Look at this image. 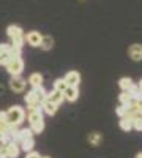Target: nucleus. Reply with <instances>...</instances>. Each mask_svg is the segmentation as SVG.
Listing matches in <instances>:
<instances>
[{"label":"nucleus","mask_w":142,"mask_h":158,"mask_svg":"<svg viewBox=\"0 0 142 158\" xmlns=\"http://www.w3.org/2000/svg\"><path fill=\"white\" fill-rule=\"evenodd\" d=\"M99 141H101V135L98 133V131H93V133H90V136H88V142L92 144L93 147H96V146H98Z\"/></svg>","instance_id":"5701e85b"},{"label":"nucleus","mask_w":142,"mask_h":158,"mask_svg":"<svg viewBox=\"0 0 142 158\" xmlns=\"http://www.w3.org/2000/svg\"><path fill=\"white\" fill-rule=\"evenodd\" d=\"M134 82H133V79L131 77H122L120 81H119V87L123 90V92H128L131 89V85H133Z\"/></svg>","instance_id":"a211bd4d"},{"label":"nucleus","mask_w":142,"mask_h":158,"mask_svg":"<svg viewBox=\"0 0 142 158\" xmlns=\"http://www.w3.org/2000/svg\"><path fill=\"white\" fill-rule=\"evenodd\" d=\"M25 158H41V156H40V153H38V152L32 150V152L27 153V156H25Z\"/></svg>","instance_id":"c85d7f7f"},{"label":"nucleus","mask_w":142,"mask_h":158,"mask_svg":"<svg viewBox=\"0 0 142 158\" xmlns=\"http://www.w3.org/2000/svg\"><path fill=\"white\" fill-rule=\"evenodd\" d=\"M0 147H2V144H0Z\"/></svg>","instance_id":"72a5a7b5"},{"label":"nucleus","mask_w":142,"mask_h":158,"mask_svg":"<svg viewBox=\"0 0 142 158\" xmlns=\"http://www.w3.org/2000/svg\"><path fill=\"white\" fill-rule=\"evenodd\" d=\"M13 56H16V54L11 49V44H5V43L0 44V65H6Z\"/></svg>","instance_id":"7ed1b4c3"},{"label":"nucleus","mask_w":142,"mask_h":158,"mask_svg":"<svg viewBox=\"0 0 142 158\" xmlns=\"http://www.w3.org/2000/svg\"><path fill=\"white\" fill-rule=\"evenodd\" d=\"M33 147H35V141H33V138H32V139H25V141L21 142V149H22L24 152H27V153L32 152Z\"/></svg>","instance_id":"412c9836"},{"label":"nucleus","mask_w":142,"mask_h":158,"mask_svg":"<svg viewBox=\"0 0 142 158\" xmlns=\"http://www.w3.org/2000/svg\"><path fill=\"white\" fill-rule=\"evenodd\" d=\"M25 79L21 77V76H11L10 79V89L14 92V94H21V92H24L25 89Z\"/></svg>","instance_id":"20e7f679"},{"label":"nucleus","mask_w":142,"mask_h":158,"mask_svg":"<svg viewBox=\"0 0 142 158\" xmlns=\"http://www.w3.org/2000/svg\"><path fill=\"white\" fill-rule=\"evenodd\" d=\"M24 100H25V103H27V106H33V104H40V103H38V97H36V94H35V89L29 90L27 94H25Z\"/></svg>","instance_id":"4468645a"},{"label":"nucleus","mask_w":142,"mask_h":158,"mask_svg":"<svg viewBox=\"0 0 142 158\" xmlns=\"http://www.w3.org/2000/svg\"><path fill=\"white\" fill-rule=\"evenodd\" d=\"M8 122V115L6 111H0V125H5Z\"/></svg>","instance_id":"cd10ccee"},{"label":"nucleus","mask_w":142,"mask_h":158,"mask_svg":"<svg viewBox=\"0 0 142 158\" xmlns=\"http://www.w3.org/2000/svg\"><path fill=\"white\" fill-rule=\"evenodd\" d=\"M35 94H36V97H38V103H40V104L47 98V92L44 90L43 85H41V87H38V89H35Z\"/></svg>","instance_id":"4be33fe9"},{"label":"nucleus","mask_w":142,"mask_h":158,"mask_svg":"<svg viewBox=\"0 0 142 158\" xmlns=\"http://www.w3.org/2000/svg\"><path fill=\"white\" fill-rule=\"evenodd\" d=\"M137 87H139V89H140V90H142V79H140V82H139V84H137Z\"/></svg>","instance_id":"7c9ffc66"},{"label":"nucleus","mask_w":142,"mask_h":158,"mask_svg":"<svg viewBox=\"0 0 142 158\" xmlns=\"http://www.w3.org/2000/svg\"><path fill=\"white\" fill-rule=\"evenodd\" d=\"M119 101H120V104H131L133 103L131 95L128 94V92H122V94L119 95Z\"/></svg>","instance_id":"393cba45"},{"label":"nucleus","mask_w":142,"mask_h":158,"mask_svg":"<svg viewBox=\"0 0 142 158\" xmlns=\"http://www.w3.org/2000/svg\"><path fill=\"white\" fill-rule=\"evenodd\" d=\"M41 158H51V156H41Z\"/></svg>","instance_id":"473e14b6"},{"label":"nucleus","mask_w":142,"mask_h":158,"mask_svg":"<svg viewBox=\"0 0 142 158\" xmlns=\"http://www.w3.org/2000/svg\"><path fill=\"white\" fill-rule=\"evenodd\" d=\"M29 84L33 87V89H38L43 85V76L40 73H32L30 77H29Z\"/></svg>","instance_id":"ddd939ff"},{"label":"nucleus","mask_w":142,"mask_h":158,"mask_svg":"<svg viewBox=\"0 0 142 158\" xmlns=\"http://www.w3.org/2000/svg\"><path fill=\"white\" fill-rule=\"evenodd\" d=\"M52 46H54V40H52V36L43 35L41 43H40V48H41L43 51H49V49H52Z\"/></svg>","instance_id":"2eb2a0df"},{"label":"nucleus","mask_w":142,"mask_h":158,"mask_svg":"<svg viewBox=\"0 0 142 158\" xmlns=\"http://www.w3.org/2000/svg\"><path fill=\"white\" fill-rule=\"evenodd\" d=\"M0 158H6V155H5V149H2V147H0Z\"/></svg>","instance_id":"c756f323"},{"label":"nucleus","mask_w":142,"mask_h":158,"mask_svg":"<svg viewBox=\"0 0 142 158\" xmlns=\"http://www.w3.org/2000/svg\"><path fill=\"white\" fill-rule=\"evenodd\" d=\"M63 98H65L67 101L74 103L77 98H79V89L77 87H67V90L63 92Z\"/></svg>","instance_id":"1a4fd4ad"},{"label":"nucleus","mask_w":142,"mask_h":158,"mask_svg":"<svg viewBox=\"0 0 142 158\" xmlns=\"http://www.w3.org/2000/svg\"><path fill=\"white\" fill-rule=\"evenodd\" d=\"M5 67L11 76H21V73L24 71V60L21 56H13Z\"/></svg>","instance_id":"f03ea898"},{"label":"nucleus","mask_w":142,"mask_h":158,"mask_svg":"<svg viewBox=\"0 0 142 158\" xmlns=\"http://www.w3.org/2000/svg\"><path fill=\"white\" fill-rule=\"evenodd\" d=\"M57 108H59V106H55V104H54L52 101H49L47 98L41 103V109H43V112H46L47 115H54V114L57 112Z\"/></svg>","instance_id":"f8f14e48"},{"label":"nucleus","mask_w":142,"mask_h":158,"mask_svg":"<svg viewBox=\"0 0 142 158\" xmlns=\"http://www.w3.org/2000/svg\"><path fill=\"white\" fill-rule=\"evenodd\" d=\"M128 56H130L134 62H140L142 60V44H139V43L131 44L130 49H128Z\"/></svg>","instance_id":"0eeeda50"},{"label":"nucleus","mask_w":142,"mask_h":158,"mask_svg":"<svg viewBox=\"0 0 142 158\" xmlns=\"http://www.w3.org/2000/svg\"><path fill=\"white\" fill-rule=\"evenodd\" d=\"M24 38H25V43H29V44L33 46V48H38V46H40V43H41L43 35H41L40 32H36V30H32V32H29L27 35H24Z\"/></svg>","instance_id":"39448f33"},{"label":"nucleus","mask_w":142,"mask_h":158,"mask_svg":"<svg viewBox=\"0 0 142 158\" xmlns=\"http://www.w3.org/2000/svg\"><path fill=\"white\" fill-rule=\"evenodd\" d=\"M63 81L67 82L68 87H77L81 82V74L77 71H70V73H67L65 77H63Z\"/></svg>","instance_id":"423d86ee"},{"label":"nucleus","mask_w":142,"mask_h":158,"mask_svg":"<svg viewBox=\"0 0 142 158\" xmlns=\"http://www.w3.org/2000/svg\"><path fill=\"white\" fill-rule=\"evenodd\" d=\"M131 109V104H120V106L117 108V115L122 118V117H125L126 114H128V111Z\"/></svg>","instance_id":"a878e982"},{"label":"nucleus","mask_w":142,"mask_h":158,"mask_svg":"<svg viewBox=\"0 0 142 158\" xmlns=\"http://www.w3.org/2000/svg\"><path fill=\"white\" fill-rule=\"evenodd\" d=\"M3 149H5V155H6V158H18V156H19V152H21L19 144H16V142H10V144H6Z\"/></svg>","instance_id":"6e6552de"},{"label":"nucleus","mask_w":142,"mask_h":158,"mask_svg":"<svg viewBox=\"0 0 142 158\" xmlns=\"http://www.w3.org/2000/svg\"><path fill=\"white\" fill-rule=\"evenodd\" d=\"M128 94L131 95V100H133V101H139V100H142V90H140L136 84L131 85V89L128 90Z\"/></svg>","instance_id":"f3484780"},{"label":"nucleus","mask_w":142,"mask_h":158,"mask_svg":"<svg viewBox=\"0 0 142 158\" xmlns=\"http://www.w3.org/2000/svg\"><path fill=\"white\" fill-rule=\"evenodd\" d=\"M119 127H120V130H123V131H131L133 130V120L131 118H128V117H122L120 118V122H119Z\"/></svg>","instance_id":"dca6fc26"},{"label":"nucleus","mask_w":142,"mask_h":158,"mask_svg":"<svg viewBox=\"0 0 142 158\" xmlns=\"http://www.w3.org/2000/svg\"><path fill=\"white\" fill-rule=\"evenodd\" d=\"M33 138V131L30 128H24V130H19V144L25 139H32Z\"/></svg>","instance_id":"aec40b11"},{"label":"nucleus","mask_w":142,"mask_h":158,"mask_svg":"<svg viewBox=\"0 0 142 158\" xmlns=\"http://www.w3.org/2000/svg\"><path fill=\"white\" fill-rule=\"evenodd\" d=\"M30 130L33 131V135H40V133H43V130H44V120H38V122L30 123Z\"/></svg>","instance_id":"6ab92c4d"},{"label":"nucleus","mask_w":142,"mask_h":158,"mask_svg":"<svg viewBox=\"0 0 142 158\" xmlns=\"http://www.w3.org/2000/svg\"><path fill=\"white\" fill-rule=\"evenodd\" d=\"M136 158H142V152H139V153L136 155Z\"/></svg>","instance_id":"2f4dec72"},{"label":"nucleus","mask_w":142,"mask_h":158,"mask_svg":"<svg viewBox=\"0 0 142 158\" xmlns=\"http://www.w3.org/2000/svg\"><path fill=\"white\" fill-rule=\"evenodd\" d=\"M47 100H49V101H52L55 106H60V104L65 101V98H63V94H62V92H57V90L47 92Z\"/></svg>","instance_id":"9d476101"},{"label":"nucleus","mask_w":142,"mask_h":158,"mask_svg":"<svg viewBox=\"0 0 142 158\" xmlns=\"http://www.w3.org/2000/svg\"><path fill=\"white\" fill-rule=\"evenodd\" d=\"M6 115H8V123L14 125V127H19L24 120H25V111L24 108L21 106H13L6 111Z\"/></svg>","instance_id":"f257e3e1"},{"label":"nucleus","mask_w":142,"mask_h":158,"mask_svg":"<svg viewBox=\"0 0 142 158\" xmlns=\"http://www.w3.org/2000/svg\"><path fill=\"white\" fill-rule=\"evenodd\" d=\"M133 128L137 131H142V117H136L133 120Z\"/></svg>","instance_id":"bb28decb"},{"label":"nucleus","mask_w":142,"mask_h":158,"mask_svg":"<svg viewBox=\"0 0 142 158\" xmlns=\"http://www.w3.org/2000/svg\"><path fill=\"white\" fill-rule=\"evenodd\" d=\"M67 82L65 81H63V79H55V82H54V90H57V92H62V94H63V92H65L67 90Z\"/></svg>","instance_id":"b1692460"},{"label":"nucleus","mask_w":142,"mask_h":158,"mask_svg":"<svg viewBox=\"0 0 142 158\" xmlns=\"http://www.w3.org/2000/svg\"><path fill=\"white\" fill-rule=\"evenodd\" d=\"M6 35L11 38V40H14V38H19V36H24V30L19 27V25H14V24H11L8 25V29H6Z\"/></svg>","instance_id":"9b49d317"}]
</instances>
